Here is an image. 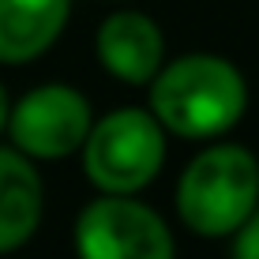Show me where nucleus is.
Listing matches in <instances>:
<instances>
[{
  "label": "nucleus",
  "instance_id": "f03ea898",
  "mask_svg": "<svg viewBox=\"0 0 259 259\" xmlns=\"http://www.w3.org/2000/svg\"><path fill=\"white\" fill-rule=\"evenodd\" d=\"M259 207V162L237 143L203 150L184 169L177 210L203 237H226Z\"/></svg>",
  "mask_w": 259,
  "mask_h": 259
},
{
  "label": "nucleus",
  "instance_id": "f257e3e1",
  "mask_svg": "<svg viewBox=\"0 0 259 259\" xmlns=\"http://www.w3.org/2000/svg\"><path fill=\"white\" fill-rule=\"evenodd\" d=\"M244 102V75L214 53H188L158 68L150 91V113L158 117V124L184 139L222 136L240 120Z\"/></svg>",
  "mask_w": 259,
  "mask_h": 259
},
{
  "label": "nucleus",
  "instance_id": "1a4fd4ad",
  "mask_svg": "<svg viewBox=\"0 0 259 259\" xmlns=\"http://www.w3.org/2000/svg\"><path fill=\"white\" fill-rule=\"evenodd\" d=\"M237 259H259V207L237 229Z\"/></svg>",
  "mask_w": 259,
  "mask_h": 259
},
{
  "label": "nucleus",
  "instance_id": "7ed1b4c3",
  "mask_svg": "<svg viewBox=\"0 0 259 259\" xmlns=\"http://www.w3.org/2000/svg\"><path fill=\"white\" fill-rule=\"evenodd\" d=\"M165 158V132L147 109H117L91 124L83 139V165L105 195H132L158 177Z\"/></svg>",
  "mask_w": 259,
  "mask_h": 259
},
{
  "label": "nucleus",
  "instance_id": "9d476101",
  "mask_svg": "<svg viewBox=\"0 0 259 259\" xmlns=\"http://www.w3.org/2000/svg\"><path fill=\"white\" fill-rule=\"evenodd\" d=\"M8 124V94H4V87H0V128Z\"/></svg>",
  "mask_w": 259,
  "mask_h": 259
},
{
  "label": "nucleus",
  "instance_id": "6e6552de",
  "mask_svg": "<svg viewBox=\"0 0 259 259\" xmlns=\"http://www.w3.org/2000/svg\"><path fill=\"white\" fill-rule=\"evenodd\" d=\"M41 222V177L30 158L0 147V252H15Z\"/></svg>",
  "mask_w": 259,
  "mask_h": 259
},
{
  "label": "nucleus",
  "instance_id": "423d86ee",
  "mask_svg": "<svg viewBox=\"0 0 259 259\" xmlns=\"http://www.w3.org/2000/svg\"><path fill=\"white\" fill-rule=\"evenodd\" d=\"M165 41L143 12H113L98 30V60L124 83H150L162 68Z\"/></svg>",
  "mask_w": 259,
  "mask_h": 259
},
{
  "label": "nucleus",
  "instance_id": "39448f33",
  "mask_svg": "<svg viewBox=\"0 0 259 259\" xmlns=\"http://www.w3.org/2000/svg\"><path fill=\"white\" fill-rule=\"evenodd\" d=\"M91 102L64 83L34 87L15 109H8V132L26 158H68L91 132Z\"/></svg>",
  "mask_w": 259,
  "mask_h": 259
},
{
  "label": "nucleus",
  "instance_id": "0eeeda50",
  "mask_svg": "<svg viewBox=\"0 0 259 259\" xmlns=\"http://www.w3.org/2000/svg\"><path fill=\"white\" fill-rule=\"evenodd\" d=\"M71 0H0V64H26L60 38Z\"/></svg>",
  "mask_w": 259,
  "mask_h": 259
},
{
  "label": "nucleus",
  "instance_id": "20e7f679",
  "mask_svg": "<svg viewBox=\"0 0 259 259\" xmlns=\"http://www.w3.org/2000/svg\"><path fill=\"white\" fill-rule=\"evenodd\" d=\"M79 259H173L169 226L132 195L94 199L75 222Z\"/></svg>",
  "mask_w": 259,
  "mask_h": 259
}]
</instances>
